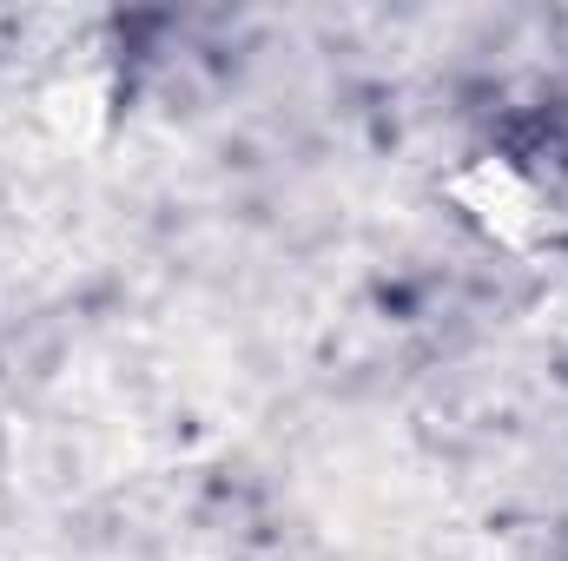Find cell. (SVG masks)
Wrapping results in <instances>:
<instances>
[{"label":"cell","mask_w":568,"mask_h":561,"mask_svg":"<svg viewBox=\"0 0 568 561\" xmlns=\"http://www.w3.org/2000/svg\"><path fill=\"white\" fill-rule=\"evenodd\" d=\"M449 198H456V212H463L489 245H503V252H529V245H542V232H549V192H542V178L523 172V165L503 159V152H476V159L449 178Z\"/></svg>","instance_id":"6da1fadb"}]
</instances>
